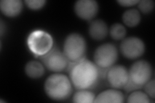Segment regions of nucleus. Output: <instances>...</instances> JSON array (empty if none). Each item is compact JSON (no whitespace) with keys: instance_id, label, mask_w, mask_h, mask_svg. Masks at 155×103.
Instances as JSON below:
<instances>
[{"instance_id":"1","label":"nucleus","mask_w":155,"mask_h":103,"mask_svg":"<svg viewBox=\"0 0 155 103\" xmlns=\"http://www.w3.org/2000/svg\"><path fill=\"white\" fill-rule=\"evenodd\" d=\"M68 71L72 84L78 90H89L94 87L102 76L96 64L85 58L69 63Z\"/></svg>"},{"instance_id":"2","label":"nucleus","mask_w":155,"mask_h":103,"mask_svg":"<svg viewBox=\"0 0 155 103\" xmlns=\"http://www.w3.org/2000/svg\"><path fill=\"white\" fill-rule=\"evenodd\" d=\"M44 90L48 97L54 101H64L69 98L72 91L70 78L62 73H53L44 83Z\"/></svg>"},{"instance_id":"3","label":"nucleus","mask_w":155,"mask_h":103,"mask_svg":"<svg viewBox=\"0 0 155 103\" xmlns=\"http://www.w3.org/2000/svg\"><path fill=\"white\" fill-rule=\"evenodd\" d=\"M153 68L148 61L140 60L134 63L129 71V81L124 88L127 91L138 90L151 79Z\"/></svg>"},{"instance_id":"4","label":"nucleus","mask_w":155,"mask_h":103,"mask_svg":"<svg viewBox=\"0 0 155 103\" xmlns=\"http://www.w3.org/2000/svg\"><path fill=\"white\" fill-rule=\"evenodd\" d=\"M87 44L84 37L78 33H72L65 38L64 52L69 63H73L84 58Z\"/></svg>"},{"instance_id":"5","label":"nucleus","mask_w":155,"mask_h":103,"mask_svg":"<svg viewBox=\"0 0 155 103\" xmlns=\"http://www.w3.org/2000/svg\"><path fill=\"white\" fill-rule=\"evenodd\" d=\"M28 47L36 56H41L53 48V38L48 32L37 30L32 32L27 39Z\"/></svg>"},{"instance_id":"6","label":"nucleus","mask_w":155,"mask_h":103,"mask_svg":"<svg viewBox=\"0 0 155 103\" xmlns=\"http://www.w3.org/2000/svg\"><path fill=\"white\" fill-rule=\"evenodd\" d=\"M118 49L112 43H104L96 49L94 61L100 69L108 70L118 59Z\"/></svg>"},{"instance_id":"7","label":"nucleus","mask_w":155,"mask_h":103,"mask_svg":"<svg viewBox=\"0 0 155 103\" xmlns=\"http://www.w3.org/2000/svg\"><path fill=\"white\" fill-rule=\"evenodd\" d=\"M40 60L48 70L54 72L65 70L69 63L64 53L56 47H53L45 55L40 56Z\"/></svg>"},{"instance_id":"8","label":"nucleus","mask_w":155,"mask_h":103,"mask_svg":"<svg viewBox=\"0 0 155 103\" xmlns=\"http://www.w3.org/2000/svg\"><path fill=\"white\" fill-rule=\"evenodd\" d=\"M143 41L137 37H128L124 39L120 44V52L122 55L129 60H134L145 52Z\"/></svg>"},{"instance_id":"9","label":"nucleus","mask_w":155,"mask_h":103,"mask_svg":"<svg viewBox=\"0 0 155 103\" xmlns=\"http://www.w3.org/2000/svg\"><path fill=\"white\" fill-rule=\"evenodd\" d=\"M109 84L116 89L124 88L129 81V71L123 65H113L105 74Z\"/></svg>"},{"instance_id":"10","label":"nucleus","mask_w":155,"mask_h":103,"mask_svg":"<svg viewBox=\"0 0 155 103\" xmlns=\"http://www.w3.org/2000/svg\"><path fill=\"white\" fill-rule=\"evenodd\" d=\"M74 10L81 19L91 20L98 12V4L94 0H78L74 4Z\"/></svg>"},{"instance_id":"11","label":"nucleus","mask_w":155,"mask_h":103,"mask_svg":"<svg viewBox=\"0 0 155 103\" xmlns=\"http://www.w3.org/2000/svg\"><path fill=\"white\" fill-rule=\"evenodd\" d=\"M0 9L5 16L16 17L22 11L23 2L21 0H2L0 2Z\"/></svg>"},{"instance_id":"12","label":"nucleus","mask_w":155,"mask_h":103,"mask_svg":"<svg viewBox=\"0 0 155 103\" xmlns=\"http://www.w3.org/2000/svg\"><path fill=\"white\" fill-rule=\"evenodd\" d=\"M109 29L107 24L101 19L91 21L89 27L90 36L95 40H102L107 35Z\"/></svg>"},{"instance_id":"13","label":"nucleus","mask_w":155,"mask_h":103,"mask_svg":"<svg viewBox=\"0 0 155 103\" xmlns=\"http://www.w3.org/2000/svg\"><path fill=\"white\" fill-rule=\"evenodd\" d=\"M123 93L118 89H109L101 92L95 97L94 102H124Z\"/></svg>"},{"instance_id":"14","label":"nucleus","mask_w":155,"mask_h":103,"mask_svg":"<svg viewBox=\"0 0 155 103\" xmlns=\"http://www.w3.org/2000/svg\"><path fill=\"white\" fill-rule=\"evenodd\" d=\"M25 72L28 77L32 79H38L44 74L45 68L40 62L31 61L26 64Z\"/></svg>"},{"instance_id":"15","label":"nucleus","mask_w":155,"mask_h":103,"mask_svg":"<svg viewBox=\"0 0 155 103\" xmlns=\"http://www.w3.org/2000/svg\"><path fill=\"white\" fill-rule=\"evenodd\" d=\"M122 20L125 25L129 27L137 26L141 20V14L137 9L127 10L123 14Z\"/></svg>"},{"instance_id":"16","label":"nucleus","mask_w":155,"mask_h":103,"mask_svg":"<svg viewBox=\"0 0 155 103\" xmlns=\"http://www.w3.org/2000/svg\"><path fill=\"white\" fill-rule=\"evenodd\" d=\"M95 95L89 90H78L72 97V102L78 103L94 102Z\"/></svg>"},{"instance_id":"17","label":"nucleus","mask_w":155,"mask_h":103,"mask_svg":"<svg viewBox=\"0 0 155 103\" xmlns=\"http://www.w3.org/2000/svg\"><path fill=\"white\" fill-rule=\"evenodd\" d=\"M126 28L122 24L114 23L109 29V34L113 40H120L124 39L126 35Z\"/></svg>"},{"instance_id":"18","label":"nucleus","mask_w":155,"mask_h":103,"mask_svg":"<svg viewBox=\"0 0 155 103\" xmlns=\"http://www.w3.org/2000/svg\"><path fill=\"white\" fill-rule=\"evenodd\" d=\"M128 102H145L148 103L151 102L149 97L142 91L136 90L133 92L127 98Z\"/></svg>"},{"instance_id":"19","label":"nucleus","mask_w":155,"mask_h":103,"mask_svg":"<svg viewBox=\"0 0 155 103\" xmlns=\"http://www.w3.org/2000/svg\"><path fill=\"white\" fill-rule=\"evenodd\" d=\"M138 4V7L140 11L144 14L151 12L154 7V2L152 0H142V1H139Z\"/></svg>"},{"instance_id":"20","label":"nucleus","mask_w":155,"mask_h":103,"mask_svg":"<svg viewBox=\"0 0 155 103\" xmlns=\"http://www.w3.org/2000/svg\"><path fill=\"white\" fill-rule=\"evenodd\" d=\"M27 6L32 10H38L45 5V0H26L25 2Z\"/></svg>"},{"instance_id":"21","label":"nucleus","mask_w":155,"mask_h":103,"mask_svg":"<svg viewBox=\"0 0 155 103\" xmlns=\"http://www.w3.org/2000/svg\"><path fill=\"white\" fill-rule=\"evenodd\" d=\"M143 86H144L145 94H146L149 97H151L153 99H154V97H155V92H154L155 81H154V79H150Z\"/></svg>"},{"instance_id":"22","label":"nucleus","mask_w":155,"mask_h":103,"mask_svg":"<svg viewBox=\"0 0 155 103\" xmlns=\"http://www.w3.org/2000/svg\"><path fill=\"white\" fill-rule=\"evenodd\" d=\"M138 0H119L117 2L123 7H131L138 4Z\"/></svg>"}]
</instances>
